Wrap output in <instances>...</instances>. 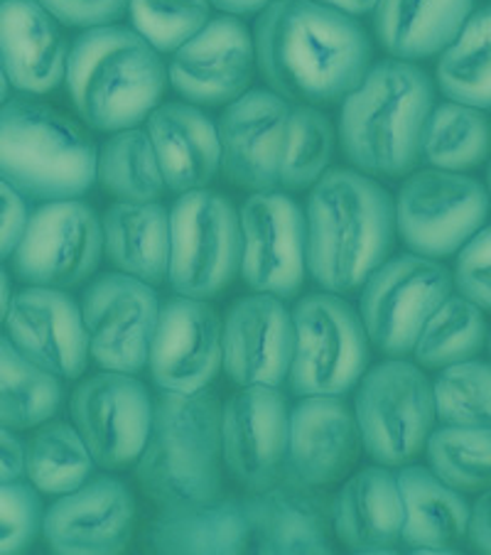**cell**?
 Wrapping results in <instances>:
<instances>
[{
  "label": "cell",
  "instance_id": "cell-33",
  "mask_svg": "<svg viewBox=\"0 0 491 555\" xmlns=\"http://www.w3.org/2000/svg\"><path fill=\"white\" fill-rule=\"evenodd\" d=\"M491 153V121L484 108L444 101L432 106L421 141V160L430 168L465 172Z\"/></svg>",
  "mask_w": 491,
  "mask_h": 555
},
{
  "label": "cell",
  "instance_id": "cell-3",
  "mask_svg": "<svg viewBox=\"0 0 491 555\" xmlns=\"http://www.w3.org/2000/svg\"><path fill=\"white\" fill-rule=\"evenodd\" d=\"M432 106V79L418 64L396 57L372 64L341 99L339 143L347 160L372 178L411 175Z\"/></svg>",
  "mask_w": 491,
  "mask_h": 555
},
{
  "label": "cell",
  "instance_id": "cell-45",
  "mask_svg": "<svg viewBox=\"0 0 491 555\" xmlns=\"http://www.w3.org/2000/svg\"><path fill=\"white\" fill-rule=\"evenodd\" d=\"M30 209L27 199L5 180H0V263L15 254L25 234Z\"/></svg>",
  "mask_w": 491,
  "mask_h": 555
},
{
  "label": "cell",
  "instance_id": "cell-43",
  "mask_svg": "<svg viewBox=\"0 0 491 555\" xmlns=\"http://www.w3.org/2000/svg\"><path fill=\"white\" fill-rule=\"evenodd\" d=\"M452 283L460 295L491 312V227H481L460 248Z\"/></svg>",
  "mask_w": 491,
  "mask_h": 555
},
{
  "label": "cell",
  "instance_id": "cell-38",
  "mask_svg": "<svg viewBox=\"0 0 491 555\" xmlns=\"http://www.w3.org/2000/svg\"><path fill=\"white\" fill-rule=\"evenodd\" d=\"M430 469L462 494L491 487V425H450L428 435Z\"/></svg>",
  "mask_w": 491,
  "mask_h": 555
},
{
  "label": "cell",
  "instance_id": "cell-5",
  "mask_svg": "<svg viewBox=\"0 0 491 555\" xmlns=\"http://www.w3.org/2000/svg\"><path fill=\"white\" fill-rule=\"evenodd\" d=\"M135 479L163 512L215 502L221 494V403L215 391H160Z\"/></svg>",
  "mask_w": 491,
  "mask_h": 555
},
{
  "label": "cell",
  "instance_id": "cell-53",
  "mask_svg": "<svg viewBox=\"0 0 491 555\" xmlns=\"http://www.w3.org/2000/svg\"><path fill=\"white\" fill-rule=\"evenodd\" d=\"M489 349H491V335H489Z\"/></svg>",
  "mask_w": 491,
  "mask_h": 555
},
{
  "label": "cell",
  "instance_id": "cell-28",
  "mask_svg": "<svg viewBox=\"0 0 491 555\" xmlns=\"http://www.w3.org/2000/svg\"><path fill=\"white\" fill-rule=\"evenodd\" d=\"M396 482L403 504L401 541L418 553H455L452 545L465 539L469 526L465 494L418 465H401Z\"/></svg>",
  "mask_w": 491,
  "mask_h": 555
},
{
  "label": "cell",
  "instance_id": "cell-9",
  "mask_svg": "<svg viewBox=\"0 0 491 555\" xmlns=\"http://www.w3.org/2000/svg\"><path fill=\"white\" fill-rule=\"evenodd\" d=\"M241 268V221L224 194L207 188L182 192L170 209V288L209 300Z\"/></svg>",
  "mask_w": 491,
  "mask_h": 555
},
{
  "label": "cell",
  "instance_id": "cell-52",
  "mask_svg": "<svg viewBox=\"0 0 491 555\" xmlns=\"http://www.w3.org/2000/svg\"><path fill=\"white\" fill-rule=\"evenodd\" d=\"M487 184H489V199H491V160H489V170H487Z\"/></svg>",
  "mask_w": 491,
  "mask_h": 555
},
{
  "label": "cell",
  "instance_id": "cell-14",
  "mask_svg": "<svg viewBox=\"0 0 491 555\" xmlns=\"http://www.w3.org/2000/svg\"><path fill=\"white\" fill-rule=\"evenodd\" d=\"M72 421L101 469H128L141 457L153 401L135 374L101 372L72 393Z\"/></svg>",
  "mask_w": 491,
  "mask_h": 555
},
{
  "label": "cell",
  "instance_id": "cell-35",
  "mask_svg": "<svg viewBox=\"0 0 491 555\" xmlns=\"http://www.w3.org/2000/svg\"><path fill=\"white\" fill-rule=\"evenodd\" d=\"M96 182L120 202H157L165 194L151 135L141 128L111 133L96 153Z\"/></svg>",
  "mask_w": 491,
  "mask_h": 555
},
{
  "label": "cell",
  "instance_id": "cell-6",
  "mask_svg": "<svg viewBox=\"0 0 491 555\" xmlns=\"http://www.w3.org/2000/svg\"><path fill=\"white\" fill-rule=\"evenodd\" d=\"M96 153L85 126L44 101L0 104V180L25 199L85 197L96 184Z\"/></svg>",
  "mask_w": 491,
  "mask_h": 555
},
{
  "label": "cell",
  "instance_id": "cell-10",
  "mask_svg": "<svg viewBox=\"0 0 491 555\" xmlns=\"http://www.w3.org/2000/svg\"><path fill=\"white\" fill-rule=\"evenodd\" d=\"M361 288L359 318L369 341L386 357H408L455 283L438 258L405 254L391 261L386 258Z\"/></svg>",
  "mask_w": 491,
  "mask_h": 555
},
{
  "label": "cell",
  "instance_id": "cell-44",
  "mask_svg": "<svg viewBox=\"0 0 491 555\" xmlns=\"http://www.w3.org/2000/svg\"><path fill=\"white\" fill-rule=\"evenodd\" d=\"M64 27H99L120 21L131 0H37Z\"/></svg>",
  "mask_w": 491,
  "mask_h": 555
},
{
  "label": "cell",
  "instance_id": "cell-21",
  "mask_svg": "<svg viewBox=\"0 0 491 555\" xmlns=\"http://www.w3.org/2000/svg\"><path fill=\"white\" fill-rule=\"evenodd\" d=\"M5 332L33 364L57 378L72 382L87 372V327L69 293L44 285H27L13 293Z\"/></svg>",
  "mask_w": 491,
  "mask_h": 555
},
{
  "label": "cell",
  "instance_id": "cell-2",
  "mask_svg": "<svg viewBox=\"0 0 491 555\" xmlns=\"http://www.w3.org/2000/svg\"><path fill=\"white\" fill-rule=\"evenodd\" d=\"M305 242L308 273L322 291H357L393 251V197L372 175L332 168L312 184Z\"/></svg>",
  "mask_w": 491,
  "mask_h": 555
},
{
  "label": "cell",
  "instance_id": "cell-26",
  "mask_svg": "<svg viewBox=\"0 0 491 555\" xmlns=\"http://www.w3.org/2000/svg\"><path fill=\"white\" fill-rule=\"evenodd\" d=\"M147 135L160 163L165 188L172 192L202 190L221 170L217 124L194 104L168 101L145 118Z\"/></svg>",
  "mask_w": 491,
  "mask_h": 555
},
{
  "label": "cell",
  "instance_id": "cell-48",
  "mask_svg": "<svg viewBox=\"0 0 491 555\" xmlns=\"http://www.w3.org/2000/svg\"><path fill=\"white\" fill-rule=\"evenodd\" d=\"M209 3L229 15H254L261 13L266 5L273 3V0H209Z\"/></svg>",
  "mask_w": 491,
  "mask_h": 555
},
{
  "label": "cell",
  "instance_id": "cell-41",
  "mask_svg": "<svg viewBox=\"0 0 491 555\" xmlns=\"http://www.w3.org/2000/svg\"><path fill=\"white\" fill-rule=\"evenodd\" d=\"M133 30L157 52H175L211 21L209 0H131Z\"/></svg>",
  "mask_w": 491,
  "mask_h": 555
},
{
  "label": "cell",
  "instance_id": "cell-50",
  "mask_svg": "<svg viewBox=\"0 0 491 555\" xmlns=\"http://www.w3.org/2000/svg\"><path fill=\"white\" fill-rule=\"evenodd\" d=\"M11 298H13V291H11V278H8L5 268L0 266V325H3V322H5L8 308H11Z\"/></svg>",
  "mask_w": 491,
  "mask_h": 555
},
{
  "label": "cell",
  "instance_id": "cell-51",
  "mask_svg": "<svg viewBox=\"0 0 491 555\" xmlns=\"http://www.w3.org/2000/svg\"><path fill=\"white\" fill-rule=\"evenodd\" d=\"M8 99H11V81L5 77L3 64H0V104H5Z\"/></svg>",
  "mask_w": 491,
  "mask_h": 555
},
{
  "label": "cell",
  "instance_id": "cell-7",
  "mask_svg": "<svg viewBox=\"0 0 491 555\" xmlns=\"http://www.w3.org/2000/svg\"><path fill=\"white\" fill-rule=\"evenodd\" d=\"M295 347L288 386L295 396H347L372 359L359 312L337 293H312L290 310Z\"/></svg>",
  "mask_w": 491,
  "mask_h": 555
},
{
  "label": "cell",
  "instance_id": "cell-1",
  "mask_svg": "<svg viewBox=\"0 0 491 555\" xmlns=\"http://www.w3.org/2000/svg\"><path fill=\"white\" fill-rule=\"evenodd\" d=\"M251 35L258 72L290 104H337L374 62V44L357 17L318 0H273Z\"/></svg>",
  "mask_w": 491,
  "mask_h": 555
},
{
  "label": "cell",
  "instance_id": "cell-27",
  "mask_svg": "<svg viewBox=\"0 0 491 555\" xmlns=\"http://www.w3.org/2000/svg\"><path fill=\"white\" fill-rule=\"evenodd\" d=\"M401 526V492L396 475L384 465L357 472L332 502V529L357 553H393Z\"/></svg>",
  "mask_w": 491,
  "mask_h": 555
},
{
  "label": "cell",
  "instance_id": "cell-16",
  "mask_svg": "<svg viewBox=\"0 0 491 555\" xmlns=\"http://www.w3.org/2000/svg\"><path fill=\"white\" fill-rule=\"evenodd\" d=\"M288 418V399L277 386H241L221 405V457L248 492L283 482Z\"/></svg>",
  "mask_w": 491,
  "mask_h": 555
},
{
  "label": "cell",
  "instance_id": "cell-22",
  "mask_svg": "<svg viewBox=\"0 0 491 555\" xmlns=\"http://www.w3.org/2000/svg\"><path fill=\"white\" fill-rule=\"evenodd\" d=\"M293 314L285 300L256 293L231 305L221 325V366L236 386H277L290 374Z\"/></svg>",
  "mask_w": 491,
  "mask_h": 555
},
{
  "label": "cell",
  "instance_id": "cell-36",
  "mask_svg": "<svg viewBox=\"0 0 491 555\" xmlns=\"http://www.w3.org/2000/svg\"><path fill=\"white\" fill-rule=\"evenodd\" d=\"M94 465L77 428L62 421H44L25 448V475L42 494L74 492L89 482Z\"/></svg>",
  "mask_w": 491,
  "mask_h": 555
},
{
  "label": "cell",
  "instance_id": "cell-8",
  "mask_svg": "<svg viewBox=\"0 0 491 555\" xmlns=\"http://www.w3.org/2000/svg\"><path fill=\"white\" fill-rule=\"evenodd\" d=\"M354 418L366 455L384 467H401L425 450L435 425L430 378L405 357L366 369L357 384Z\"/></svg>",
  "mask_w": 491,
  "mask_h": 555
},
{
  "label": "cell",
  "instance_id": "cell-34",
  "mask_svg": "<svg viewBox=\"0 0 491 555\" xmlns=\"http://www.w3.org/2000/svg\"><path fill=\"white\" fill-rule=\"evenodd\" d=\"M438 87L457 104L491 108V5L471 11L455 40L440 52Z\"/></svg>",
  "mask_w": 491,
  "mask_h": 555
},
{
  "label": "cell",
  "instance_id": "cell-42",
  "mask_svg": "<svg viewBox=\"0 0 491 555\" xmlns=\"http://www.w3.org/2000/svg\"><path fill=\"white\" fill-rule=\"evenodd\" d=\"M44 506L30 485H0V555L25 553L42 533Z\"/></svg>",
  "mask_w": 491,
  "mask_h": 555
},
{
  "label": "cell",
  "instance_id": "cell-39",
  "mask_svg": "<svg viewBox=\"0 0 491 555\" xmlns=\"http://www.w3.org/2000/svg\"><path fill=\"white\" fill-rule=\"evenodd\" d=\"M332 155H335V128L330 118L318 106L295 104L285 128L277 188L288 192L312 188L327 172Z\"/></svg>",
  "mask_w": 491,
  "mask_h": 555
},
{
  "label": "cell",
  "instance_id": "cell-11",
  "mask_svg": "<svg viewBox=\"0 0 491 555\" xmlns=\"http://www.w3.org/2000/svg\"><path fill=\"white\" fill-rule=\"evenodd\" d=\"M396 234L413 254L455 256L489 217V192L475 178L452 170L411 172L398 190Z\"/></svg>",
  "mask_w": 491,
  "mask_h": 555
},
{
  "label": "cell",
  "instance_id": "cell-32",
  "mask_svg": "<svg viewBox=\"0 0 491 555\" xmlns=\"http://www.w3.org/2000/svg\"><path fill=\"white\" fill-rule=\"evenodd\" d=\"M62 382L33 364L11 337L0 335V425L37 428L62 409Z\"/></svg>",
  "mask_w": 491,
  "mask_h": 555
},
{
  "label": "cell",
  "instance_id": "cell-24",
  "mask_svg": "<svg viewBox=\"0 0 491 555\" xmlns=\"http://www.w3.org/2000/svg\"><path fill=\"white\" fill-rule=\"evenodd\" d=\"M248 548L266 555L332 553V504L318 487L277 482L244 499Z\"/></svg>",
  "mask_w": 491,
  "mask_h": 555
},
{
  "label": "cell",
  "instance_id": "cell-29",
  "mask_svg": "<svg viewBox=\"0 0 491 555\" xmlns=\"http://www.w3.org/2000/svg\"><path fill=\"white\" fill-rule=\"evenodd\" d=\"M475 0H376L374 35L396 60H430L455 40Z\"/></svg>",
  "mask_w": 491,
  "mask_h": 555
},
{
  "label": "cell",
  "instance_id": "cell-13",
  "mask_svg": "<svg viewBox=\"0 0 491 555\" xmlns=\"http://www.w3.org/2000/svg\"><path fill=\"white\" fill-rule=\"evenodd\" d=\"M241 275L254 293L298 298L305 283V215L288 194L254 192L238 211Z\"/></svg>",
  "mask_w": 491,
  "mask_h": 555
},
{
  "label": "cell",
  "instance_id": "cell-46",
  "mask_svg": "<svg viewBox=\"0 0 491 555\" xmlns=\"http://www.w3.org/2000/svg\"><path fill=\"white\" fill-rule=\"evenodd\" d=\"M25 448L21 435L0 425V485L17 482L25 475Z\"/></svg>",
  "mask_w": 491,
  "mask_h": 555
},
{
  "label": "cell",
  "instance_id": "cell-47",
  "mask_svg": "<svg viewBox=\"0 0 491 555\" xmlns=\"http://www.w3.org/2000/svg\"><path fill=\"white\" fill-rule=\"evenodd\" d=\"M467 535L479 553L491 555V487L484 489V494L469 508Z\"/></svg>",
  "mask_w": 491,
  "mask_h": 555
},
{
  "label": "cell",
  "instance_id": "cell-12",
  "mask_svg": "<svg viewBox=\"0 0 491 555\" xmlns=\"http://www.w3.org/2000/svg\"><path fill=\"white\" fill-rule=\"evenodd\" d=\"M101 256L104 229L96 209L81 197L52 199L30 211L13 273L25 285L69 291L96 273Z\"/></svg>",
  "mask_w": 491,
  "mask_h": 555
},
{
  "label": "cell",
  "instance_id": "cell-49",
  "mask_svg": "<svg viewBox=\"0 0 491 555\" xmlns=\"http://www.w3.org/2000/svg\"><path fill=\"white\" fill-rule=\"evenodd\" d=\"M318 3L330 5V8H335V11H341V13H347V15L359 17V15L372 13L374 5H376V0H318Z\"/></svg>",
  "mask_w": 491,
  "mask_h": 555
},
{
  "label": "cell",
  "instance_id": "cell-25",
  "mask_svg": "<svg viewBox=\"0 0 491 555\" xmlns=\"http://www.w3.org/2000/svg\"><path fill=\"white\" fill-rule=\"evenodd\" d=\"M69 42L57 17L37 0H5L0 5V64L11 87L42 96L64 81Z\"/></svg>",
  "mask_w": 491,
  "mask_h": 555
},
{
  "label": "cell",
  "instance_id": "cell-54",
  "mask_svg": "<svg viewBox=\"0 0 491 555\" xmlns=\"http://www.w3.org/2000/svg\"><path fill=\"white\" fill-rule=\"evenodd\" d=\"M5 3V0H0V5H3Z\"/></svg>",
  "mask_w": 491,
  "mask_h": 555
},
{
  "label": "cell",
  "instance_id": "cell-19",
  "mask_svg": "<svg viewBox=\"0 0 491 555\" xmlns=\"http://www.w3.org/2000/svg\"><path fill=\"white\" fill-rule=\"evenodd\" d=\"M133 531V492L108 475L62 494L42 516V535L57 555L124 553Z\"/></svg>",
  "mask_w": 491,
  "mask_h": 555
},
{
  "label": "cell",
  "instance_id": "cell-30",
  "mask_svg": "<svg viewBox=\"0 0 491 555\" xmlns=\"http://www.w3.org/2000/svg\"><path fill=\"white\" fill-rule=\"evenodd\" d=\"M104 251L120 273L147 285L168 281L170 211L160 202H116L101 219Z\"/></svg>",
  "mask_w": 491,
  "mask_h": 555
},
{
  "label": "cell",
  "instance_id": "cell-18",
  "mask_svg": "<svg viewBox=\"0 0 491 555\" xmlns=\"http://www.w3.org/2000/svg\"><path fill=\"white\" fill-rule=\"evenodd\" d=\"M153 384L160 391L194 393L221 369V320L207 300L170 298L160 305L147 351Z\"/></svg>",
  "mask_w": 491,
  "mask_h": 555
},
{
  "label": "cell",
  "instance_id": "cell-15",
  "mask_svg": "<svg viewBox=\"0 0 491 555\" xmlns=\"http://www.w3.org/2000/svg\"><path fill=\"white\" fill-rule=\"evenodd\" d=\"M79 308L94 362L106 372L141 374L160 312L153 285L120 271L106 273L85 291Z\"/></svg>",
  "mask_w": 491,
  "mask_h": 555
},
{
  "label": "cell",
  "instance_id": "cell-31",
  "mask_svg": "<svg viewBox=\"0 0 491 555\" xmlns=\"http://www.w3.org/2000/svg\"><path fill=\"white\" fill-rule=\"evenodd\" d=\"M147 543L160 555H238L248 551L244 502H215L170 508L153 521Z\"/></svg>",
  "mask_w": 491,
  "mask_h": 555
},
{
  "label": "cell",
  "instance_id": "cell-40",
  "mask_svg": "<svg viewBox=\"0 0 491 555\" xmlns=\"http://www.w3.org/2000/svg\"><path fill=\"white\" fill-rule=\"evenodd\" d=\"M435 415L450 425H491V364L465 359L440 369L432 384Z\"/></svg>",
  "mask_w": 491,
  "mask_h": 555
},
{
  "label": "cell",
  "instance_id": "cell-20",
  "mask_svg": "<svg viewBox=\"0 0 491 555\" xmlns=\"http://www.w3.org/2000/svg\"><path fill=\"white\" fill-rule=\"evenodd\" d=\"M290 108L273 89H251L227 104L217 131L221 170L231 184L251 192L277 188Z\"/></svg>",
  "mask_w": 491,
  "mask_h": 555
},
{
  "label": "cell",
  "instance_id": "cell-23",
  "mask_svg": "<svg viewBox=\"0 0 491 555\" xmlns=\"http://www.w3.org/2000/svg\"><path fill=\"white\" fill-rule=\"evenodd\" d=\"M361 452L354 411L341 396H302L290 409L285 482L327 487L345 479Z\"/></svg>",
  "mask_w": 491,
  "mask_h": 555
},
{
  "label": "cell",
  "instance_id": "cell-37",
  "mask_svg": "<svg viewBox=\"0 0 491 555\" xmlns=\"http://www.w3.org/2000/svg\"><path fill=\"white\" fill-rule=\"evenodd\" d=\"M484 341V312L465 295H450L425 322L411 354L423 369H444L475 359Z\"/></svg>",
  "mask_w": 491,
  "mask_h": 555
},
{
  "label": "cell",
  "instance_id": "cell-4",
  "mask_svg": "<svg viewBox=\"0 0 491 555\" xmlns=\"http://www.w3.org/2000/svg\"><path fill=\"white\" fill-rule=\"evenodd\" d=\"M69 99L81 121L101 133L141 126L160 104L168 67L133 27L99 25L81 33L69 48Z\"/></svg>",
  "mask_w": 491,
  "mask_h": 555
},
{
  "label": "cell",
  "instance_id": "cell-17",
  "mask_svg": "<svg viewBox=\"0 0 491 555\" xmlns=\"http://www.w3.org/2000/svg\"><path fill=\"white\" fill-rule=\"evenodd\" d=\"M254 72V35L238 15L221 13L172 52L168 79L188 104L227 106L246 94Z\"/></svg>",
  "mask_w": 491,
  "mask_h": 555
}]
</instances>
